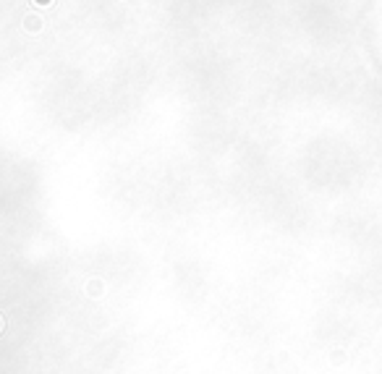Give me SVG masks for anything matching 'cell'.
Wrapping results in <instances>:
<instances>
[{
	"label": "cell",
	"mask_w": 382,
	"mask_h": 374,
	"mask_svg": "<svg viewBox=\"0 0 382 374\" xmlns=\"http://www.w3.org/2000/svg\"><path fill=\"white\" fill-rule=\"evenodd\" d=\"M0 330H3V319H0Z\"/></svg>",
	"instance_id": "cell-1"
}]
</instances>
